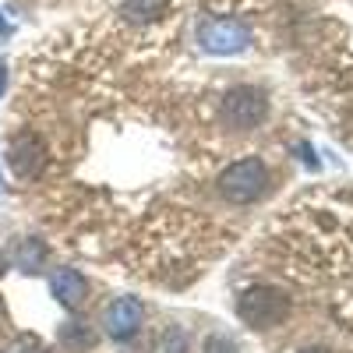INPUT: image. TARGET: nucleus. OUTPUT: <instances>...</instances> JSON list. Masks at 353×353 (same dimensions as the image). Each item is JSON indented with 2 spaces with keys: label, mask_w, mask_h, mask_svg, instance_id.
Returning <instances> with one entry per match:
<instances>
[{
  "label": "nucleus",
  "mask_w": 353,
  "mask_h": 353,
  "mask_svg": "<svg viewBox=\"0 0 353 353\" xmlns=\"http://www.w3.org/2000/svg\"><path fill=\"white\" fill-rule=\"evenodd\" d=\"M265 188H269V173H265L261 159H241V163L226 166L219 176V194L233 205H248V201L261 198Z\"/></svg>",
  "instance_id": "f257e3e1"
},
{
  "label": "nucleus",
  "mask_w": 353,
  "mask_h": 353,
  "mask_svg": "<svg viewBox=\"0 0 353 353\" xmlns=\"http://www.w3.org/2000/svg\"><path fill=\"white\" fill-rule=\"evenodd\" d=\"M265 113H269V99H265L258 88H251V85L230 88L226 99H223V121L233 131H251L254 124L265 121Z\"/></svg>",
  "instance_id": "f03ea898"
},
{
  "label": "nucleus",
  "mask_w": 353,
  "mask_h": 353,
  "mask_svg": "<svg viewBox=\"0 0 353 353\" xmlns=\"http://www.w3.org/2000/svg\"><path fill=\"white\" fill-rule=\"evenodd\" d=\"M286 311H290L286 297L279 290H272V286H254V290H248L241 297V318L248 321V325H254V329H276L279 321L286 318Z\"/></svg>",
  "instance_id": "7ed1b4c3"
},
{
  "label": "nucleus",
  "mask_w": 353,
  "mask_h": 353,
  "mask_svg": "<svg viewBox=\"0 0 353 353\" xmlns=\"http://www.w3.org/2000/svg\"><path fill=\"white\" fill-rule=\"evenodd\" d=\"M201 50L209 53H241L248 43H251V32L248 25L233 21V18H216L209 25H201Z\"/></svg>",
  "instance_id": "20e7f679"
},
{
  "label": "nucleus",
  "mask_w": 353,
  "mask_h": 353,
  "mask_svg": "<svg viewBox=\"0 0 353 353\" xmlns=\"http://www.w3.org/2000/svg\"><path fill=\"white\" fill-rule=\"evenodd\" d=\"M46 163V149L36 134H18L14 145H11V166L18 176H39Z\"/></svg>",
  "instance_id": "39448f33"
},
{
  "label": "nucleus",
  "mask_w": 353,
  "mask_h": 353,
  "mask_svg": "<svg viewBox=\"0 0 353 353\" xmlns=\"http://www.w3.org/2000/svg\"><path fill=\"white\" fill-rule=\"evenodd\" d=\"M141 304L134 301V297H121L117 304H110V311H106V332L113 336V339H131L134 332H138V325H141Z\"/></svg>",
  "instance_id": "423d86ee"
},
{
  "label": "nucleus",
  "mask_w": 353,
  "mask_h": 353,
  "mask_svg": "<svg viewBox=\"0 0 353 353\" xmlns=\"http://www.w3.org/2000/svg\"><path fill=\"white\" fill-rule=\"evenodd\" d=\"M85 290H88V286H85L81 272H74V269H61V272L50 279V293H53V297L61 301L68 311L78 307V304L85 301Z\"/></svg>",
  "instance_id": "0eeeda50"
},
{
  "label": "nucleus",
  "mask_w": 353,
  "mask_h": 353,
  "mask_svg": "<svg viewBox=\"0 0 353 353\" xmlns=\"http://www.w3.org/2000/svg\"><path fill=\"white\" fill-rule=\"evenodd\" d=\"M170 0H124L121 4V18L131 21V25H149L156 21L163 11H166Z\"/></svg>",
  "instance_id": "6e6552de"
},
{
  "label": "nucleus",
  "mask_w": 353,
  "mask_h": 353,
  "mask_svg": "<svg viewBox=\"0 0 353 353\" xmlns=\"http://www.w3.org/2000/svg\"><path fill=\"white\" fill-rule=\"evenodd\" d=\"M14 261H18V269H25V272H39L43 261H46V248L39 241H21L18 251H14Z\"/></svg>",
  "instance_id": "1a4fd4ad"
},
{
  "label": "nucleus",
  "mask_w": 353,
  "mask_h": 353,
  "mask_svg": "<svg viewBox=\"0 0 353 353\" xmlns=\"http://www.w3.org/2000/svg\"><path fill=\"white\" fill-rule=\"evenodd\" d=\"M205 353H237V346H233V339H226V336H212L209 343H205Z\"/></svg>",
  "instance_id": "9d476101"
},
{
  "label": "nucleus",
  "mask_w": 353,
  "mask_h": 353,
  "mask_svg": "<svg viewBox=\"0 0 353 353\" xmlns=\"http://www.w3.org/2000/svg\"><path fill=\"white\" fill-rule=\"evenodd\" d=\"M4 88H8V68H0V96H4Z\"/></svg>",
  "instance_id": "9b49d317"
},
{
  "label": "nucleus",
  "mask_w": 353,
  "mask_h": 353,
  "mask_svg": "<svg viewBox=\"0 0 353 353\" xmlns=\"http://www.w3.org/2000/svg\"><path fill=\"white\" fill-rule=\"evenodd\" d=\"M8 32H11V25H8V18H4V14H0V36H8Z\"/></svg>",
  "instance_id": "f8f14e48"
},
{
  "label": "nucleus",
  "mask_w": 353,
  "mask_h": 353,
  "mask_svg": "<svg viewBox=\"0 0 353 353\" xmlns=\"http://www.w3.org/2000/svg\"><path fill=\"white\" fill-rule=\"evenodd\" d=\"M4 272H8V258H4V254H0V276H4Z\"/></svg>",
  "instance_id": "ddd939ff"
},
{
  "label": "nucleus",
  "mask_w": 353,
  "mask_h": 353,
  "mask_svg": "<svg viewBox=\"0 0 353 353\" xmlns=\"http://www.w3.org/2000/svg\"><path fill=\"white\" fill-rule=\"evenodd\" d=\"M301 353H325V350H301Z\"/></svg>",
  "instance_id": "4468645a"
}]
</instances>
